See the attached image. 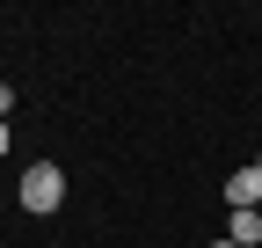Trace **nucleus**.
I'll return each instance as SVG.
<instances>
[{
  "instance_id": "obj_1",
  "label": "nucleus",
  "mask_w": 262,
  "mask_h": 248,
  "mask_svg": "<svg viewBox=\"0 0 262 248\" xmlns=\"http://www.w3.org/2000/svg\"><path fill=\"white\" fill-rule=\"evenodd\" d=\"M15 204H22V212H37V219H51V212L66 204V168H58V161H29V168H22Z\"/></svg>"
},
{
  "instance_id": "obj_2",
  "label": "nucleus",
  "mask_w": 262,
  "mask_h": 248,
  "mask_svg": "<svg viewBox=\"0 0 262 248\" xmlns=\"http://www.w3.org/2000/svg\"><path fill=\"white\" fill-rule=\"evenodd\" d=\"M226 204H233V212H262V168L255 161L226 175Z\"/></svg>"
},
{
  "instance_id": "obj_3",
  "label": "nucleus",
  "mask_w": 262,
  "mask_h": 248,
  "mask_svg": "<svg viewBox=\"0 0 262 248\" xmlns=\"http://www.w3.org/2000/svg\"><path fill=\"white\" fill-rule=\"evenodd\" d=\"M233 248H262V212H233V234H226Z\"/></svg>"
},
{
  "instance_id": "obj_4",
  "label": "nucleus",
  "mask_w": 262,
  "mask_h": 248,
  "mask_svg": "<svg viewBox=\"0 0 262 248\" xmlns=\"http://www.w3.org/2000/svg\"><path fill=\"white\" fill-rule=\"evenodd\" d=\"M8 146H15V132H8V124H0V161H8Z\"/></svg>"
},
{
  "instance_id": "obj_5",
  "label": "nucleus",
  "mask_w": 262,
  "mask_h": 248,
  "mask_svg": "<svg viewBox=\"0 0 262 248\" xmlns=\"http://www.w3.org/2000/svg\"><path fill=\"white\" fill-rule=\"evenodd\" d=\"M255 168H262V153H255Z\"/></svg>"
}]
</instances>
